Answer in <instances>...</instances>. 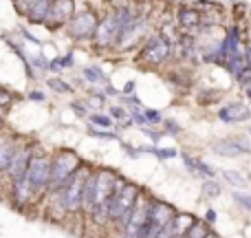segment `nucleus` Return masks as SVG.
Returning <instances> with one entry per match:
<instances>
[{
    "label": "nucleus",
    "mask_w": 251,
    "mask_h": 238,
    "mask_svg": "<svg viewBox=\"0 0 251 238\" xmlns=\"http://www.w3.org/2000/svg\"><path fill=\"white\" fill-rule=\"evenodd\" d=\"M139 196H141L139 185L124 181V179L119 177L117 190H115V194L110 196V203H108V218L117 230L124 227V223L128 221V216H130V212H132L134 203L139 201Z\"/></svg>",
    "instance_id": "nucleus-1"
},
{
    "label": "nucleus",
    "mask_w": 251,
    "mask_h": 238,
    "mask_svg": "<svg viewBox=\"0 0 251 238\" xmlns=\"http://www.w3.org/2000/svg\"><path fill=\"white\" fill-rule=\"evenodd\" d=\"M91 172L88 168H79L77 172H73L66 183L60 190L51 192L55 196V203L64 210V214H77L82 212V190H84V181H86V174Z\"/></svg>",
    "instance_id": "nucleus-2"
},
{
    "label": "nucleus",
    "mask_w": 251,
    "mask_h": 238,
    "mask_svg": "<svg viewBox=\"0 0 251 238\" xmlns=\"http://www.w3.org/2000/svg\"><path fill=\"white\" fill-rule=\"evenodd\" d=\"M172 60V42L168 38H163L161 33L150 35L141 42V49H139L137 62L148 69H161L163 64Z\"/></svg>",
    "instance_id": "nucleus-3"
},
{
    "label": "nucleus",
    "mask_w": 251,
    "mask_h": 238,
    "mask_svg": "<svg viewBox=\"0 0 251 238\" xmlns=\"http://www.w3.org/2000/svg\"><path fill=\"white\" fill-rule=\"evenodd\" d=\"M79 168H82V159L77 157V152L69 150V148L55 152V157L51 159V179H49V192L60 190V187L66 183V179H69L73 172H77Z\"/></svg>",
    "instance_id": "nucleus-4"
},
{
    "label": "nucleus",
    "mask_w": 251,
    "mask_h": 238,
    "mask_svg": "<svg viewBox=\"0 0 251 238\" xmlns=\"http://www.w3.org/2000/svg\"><path fill=\"white\" fill-rule=\"evenodd\" d=\"M49 179H51V157L44 155V152H33L29 168L25 172V181L33 199L49 190Z\"/></svg>",
    "instance_id": "nucleus-5"
},
{
    "label": "nucleus",
    "mask_w": 251,
    "mask_h": 238,
    "mask_svg": "<svg viewBox=\"0 0 251 238\" xmlns=\"http://www.w3.org/2000/svg\"><path fill=\"white\" fill-rule=\"evenodd\" d=\"M97 22H100V16L93 9H82V11L73 13V18L66 22L64 31L73 42H86V40H93Z\"/></svg>",
    "instance_id": "nucleus-6"
},
{
    "label": "nucleus",
    "mask_w": 251,
    "mask_h": 238,
    "mask_svg": "<svg viewBox=\"0 0 251 238\" xmlns=\"http://www.w3.org/2000/svg\"><path fill=\"white\" fill-rule=\"evenodd\" d=\"M148 29H150V18L137 13V16L119 31V38H117L115 49H117V51H128V49L141 44L143 40L148 38Z\"/></svg>",
    "instance_id": "nucleus-7"
},
{
    "label": "nucleus",
    "mask_w": 251,
    "mask_h": 238,
    "mask_svg": "<svg viewBox=\"0 0 251 238\" xmlns=\"http://www.w3.org/2000/svg\"><path fill=\"white\" fill-rule=\"evenodd\" d=\"M119 31H122V26H119L117 13H115V9H113V11H108L104 18H100L97 29H95V33H93L91 42L95 44L97 49H110V47H115V44H117Z\"/></svg>",
    "instance_id": "nucleus-8"
},
{
    "label": "nucleus",
    "mask_w": 251,
    "mask_h": 238,
    "mask_svg": "<svg viewBox=\"0 0 251 238\" xmlns=\"http://www.w3.org/2000/svg\"><path fill=\"white\" fill-rule=\"evenodd\" d=\"M73 13H75V0H51L47 18H44L42 25L47 26L49 31L64 29L66 22L73 18Z\"/></svg>",
    "instance_id": "nucleus-9"
},
{
    "label": "nucleus",
    "mask_w": 251,
    "mask_h": 238,
    "mask_svg": "<svg viewBox=\"0 0 251 238\" xmlns=\"http://www.w3.org/2000/svg\"><path fill=\"white\" fill-rule=\"evenodd\" d=\"M174 22H176L178 29L187 35H196L205 25H214V22L207 20V16H205L199 7H187V4L176 9V20Z\"/></svg>",
    "instance_id": "nucleus-10"
},
{
    "label": "nucleus",
    "mask_w": 251,
    "mask_h": 238,
    "mask_svg": "<svg viewBox=\"0 0 251 238\" xmlns=\"http://www.w3.org/2000/svg\"><path fill=\"white\" fill-rule=\"evenodd\" d=\"M176 216V210L172 208L170 203L165 201H156V199H150L148 201V221L152 223L154 230H161V227L170 225Z\"/></svg>",
    "instance_id": "nucleus-11"
},
{
    "label": "nucleus",
    "mask_w": 251,
    "mask_h": 238,
    "mask_svg": "<svg viewBox=\"0 0 251 238\" xmlns=\"http://www.w3.org/2000/svg\"><path fill=\"white\" fill-rule=\"evenodd\" d=\"M33 152H35L33 146H22V148H18V150H16V155H13L11 163H9V168H7V174H9V179H11V183L25 177L26 168H29V161H31V157H33Z\"/></svg>",
    "instance_id": "nucleus-12"
},
{
    "label": "nucleus",
    "mask_w": 251,
    "mask_h": 238,
    "mask_svg": "<svg viewBox=\"0 0 251 238\" xmlns=\"http://www.w3.org/2000/svg\"><path fill=\"white\" fill-rule=\"evenodd\" d=\"M18 4H20V11L25 13L31 25H42L51 0H18Z\"/></svg>",
    "instance_id": "nucleus-13"
},
{
    "label": "nucleus",
    "mask_w": 251,
    "mask_h": 238,
    "mask_svg": "<svg viewBox=\"0 0 251 238\" xmlns=\"http://www.w3.org/2000/svg\"><path fill=\"white\" fill-rule=\"evenodd\" d=\"M212 150L221 157H243V155H249L251 148L247 146L245 139H223V141L214 143Z\"/></svg>",
    "instance_id": "nucleus-14"
},
{
    "label": "nucleus",
    "mask_w": 251,
    "mask_h": 238,
    "mask_svg": "<svg viewBox=\"0 0 251 238\" xmlns=\"http://www.w3.org/2000/svg\"><path fill=\"white\" fill-rule=\"evenodd\" d=\"M218 119L227 124H243L251 119V110L245 104H227L218 110Z\"/></svg>",
    "instance_id": "nucleus-15"
},
{
    "label": "nucleus",
    "mask_w": 251,
    "mask_h": 238,
    "mask_svg": "<svg viewBox=\"0 0 251 238\" xmlns=\"http://www.w3.org/2000/svg\"><path fill=\"white\" fill-rule=\"evenodd\" d=\"M165 79H168L178 93L190 91V86H192V78L187 73H181V71H170V73H165Z\"/></svg>",
    "instance_id": "nucleus-16"
},
{
    "label": "nucleus",
    "mask_w": 251,
    "mask_h": 238,
    "mask_svg": "<svg viewBox=\"0 0 251 238\" xmlns=\"http://www.w3.org/2000/svg\"><path fill=\"white\" fill-rule=\"evenodd\" d=\"M84 79H86L88 84H93L95 88L108 84V78L104 75V71H101L100 66H86V69H84Z\"/></svg>",
    "instance_id": "nucleus-17"
},
{
    "label": "nucleus",
    "mask_w": 251,
    "mask_h": 238,
    "mask_svg": "<svg viewBox=\"0 0 251 238\" xmlns=\"http://www.w3.org/2000/svg\"><path fill=\"white\" fill-rule=\"evenodd\" d=\"M16 150H18V146L13 141H2L0 143V172H7V168H9V163H11Z\"/></svg>",
    "instance_id": "nucleus-18"
},
{
    "label": "nucleus",
    "mask_w": 251,
    "mask_h": 238,
    "mask_svg": "<svg viewBox=\"0 0 251 238\" xmlns=\"http://www.w3.org/2000/svg\"><path fill=\"white\" fill-rule=\"evenodd\" d=\"M194 221H196V218L190 216V214H176V216H174V221H172V227H174V232H176L178 236H183L187 232V227H190Z\"/></svg>",
    "instance_id": "nucleus-19"
},
{
    "label": "nucleus",
    "mask_w": 251,
    "mask_h": 238,
    "mask_svg": "<svg viewBox=\"0 0 251 238\" xmlns=\"http://www.w3.org/2000/svg\"><path fill=\"white\" fill-rule=\"evenodd\" d=\"M47 84H49V88H51V91L60 93V95H69V93H73L71 84H66L64 79H60V78H49Z\"/></svg>",
    "instance_id": "nucleus-20"
},
{
    "label": "nucleus",
    "mask_w": 251,
    "mask_h": 238,
    "mask_svg": "<svg viewBox=\"0 0 251 238\" xmlns=\"http://www.w3.org/2000/svg\"><path fill=\"white\" fill-rule=\"evenodd\" d=\"M223 177H225L234 187H238V190H245V187H247V179H245L240 172H234V170H225V172H223Z\"/></svg>",
    "instance_id": "nucleus-21"
},
{
    "label": "nucleus",
    "mask_w": 251,
    "mask_h": 238,
    "mask_svg": "<svg viewBox=\"0 0 251 238\" xmlns=\"http://www.w3.org/2000/svg\"><path fill=\"white\" fill-rule=\"evenodd\" d=\"M88 119H91L93 126H100V128H113L115 126L113 117H110V115H104V113H91Z\"/></svg>",
    "instance_id": "nucleus-22"
},
{
    "label": "nucleus",
    "mask_w": 251,
    "mask_h": 238,
    "mask_svg": "<svg viewBox=\"0 0 251 238\" xmlns=\"http://www.w3.org/2000/svg\"><path fill=\"white\" fill-rule=\"evenodd\" d=\"M110 117H113V121H119V124H124V126H132L130 113L126 108H122V106H113V108H110Z\"/></svg>",
    "instance_id": "nucleus-23"
},
{
    "label": "nucleus",
    "mask_w": 251,
    "mask_h": 238,
    "mask_svg": "<svg viewBox=\"0 0 251 238\" xmlns=\"http://www.w3.org/2000/svg\"><path fill=\"white\" fill-rule=\"evenodd\" d=\"M236 82H238V86L243 88L245 95L251 97V69H249V66L240 75H236Z\"/></svg>",
    "instance_id": "nucleus-24"
},
{
    "label": "nucleus",
    "mask_w": 251,
    "mask_h": 238,
    "mask_svg": "<svg viewBox=\"0 0 251 238\" xmlns=\"http://www.w3.org/2000/svg\"><path fill=\"white\" fill-rule=\"evenodd\" d=\"M218 100H221V91H201L199 93V104H203V106L214 104Z\"/></svg>",
    "instance_id": "nucleus-25"
},
{
    "label": "nucleus",
    "mask_w": 251,
    "mask_h": 238,
    "mask_svg": "<svg viewBox=\"0 0 251 238\" xmlns=\"http://www.w3.org/2000/svg\"><path fill=\"white\" fill-rule=\"evenodd\" d=\"M201 192H203L207 199H212V196H218V194H221V185H218L216 181H205L203 187H201Z\"/></svg>",
    "instance_id": "nucleus-26"
},
{
    "label": "nucleus",
    "mask_w": 251,
    "mask_h": 238,
    "mask_svg": "<svg viewBox=\"0 0 251 238\" xmlns=\"http://www.w3.org/2000/svg\"><path fill=\"white\" fill-rule=\"evenodd\" d=\"M143 117H146V126L148 124H159L161 121V113L152 108H143Z\"/></svg>",
    "instance_id": "nucleus-27"
},
{
    "label": "nucleus",
    "mask_w": 251,
    "mask_h": 238,
    "mask_svg": "<svg viewBox=\"0 0 251 238\" xmlns=\"http://www.w3.org/2000/svg\"><path fill=\"white\" fill-rule=\"evenodd\" d=\"M71 108H73L79 117H88V115H91V108H88V104H84V102H73Z\"/></svg>",
    "instance_id": "nucleus-28"
},
{
    "label": "nucleus",
    "mask_w": 251,
    "mask_h": 238,
    "mask_svg": "<svg viewBox=\"0 0 251 238\" xmlns=\"http://www.w3.org/2000/svg\"><path fill=\"white\" fill-rule=\"evenodd\" d=\"M196 172H201L203 177H207V179H212V177H214V170L209 168V165L205 163V161H199V159H196Z\"/></svg>",
    "instance_id": "nucleus-29"
},
{
    "label": "nucleus",
    "mask_w": 251,
    "mask_h": 238,
    "mask_svg": "<svg viewBox=\"0 0 251 238\" xmlns=\"http://www.w3.org/2000/svg\"><path fill=\"white\" fill-rule=\"evenodd\" d=\"M178 132H181V130H178V124H176V121H172V119H165L163 134H172V137H176Z\"/></svg>",
    "instance_id": "nucleus-30"
},
{
    "label": "nucleus",
    "mask_w": 251,
    "mask_h": 238,
    "mask_svg": "<svg viewBox=\"0 0 251 238\" xmlns=\"http://www.w3.org/2000/svg\"><path fill=\"white\" fill-rule=\"evenodd\" d=\"M234 199H236V203H238V205H243L245 210H249V212H251V196H247V194H238V192H234Z\"/></svg>",
    "instance_id": "nucleus-31"
},
{
    "label": "nucleus",
    "mask_w": 251,
    "mask_h": 238,
    "mask_svg": "<svg viewBox=\"0 0 251 238\" xmlns=\"http://www.w3.org/2000/svg\"><path fill=\"white\" fill-rule=\"evenodd\" d=\"M88 134H93V137H100V139H115V132H104V130H95V128L88 130Z\"/></svg>",
    "instance_id": "nucleus-32"
},
{
    "label": "nucleus",
    "mask_w": 251,
    "mask_h": 238,
    "mask_svg": "<svg viewBox=\"0 0 251 238\" xmlns=\"http://www.w3.org/2000/svg\"><path fill=\"white\" fill-rule=\"evenodd\" d=\"M183 161H185L187 170H192V172H196V159H194V157H190V155H183Z\"/></svg>",
    "instance_id": "nucleus-33"
},
{
    "label": "nucleus",
    "mask_w": 251,
    "mask_h": 238,
    "mask_svg": "<svg viewBox=\"0 0 251 238\" xmlns=\"http://www.w3.org/2000/svg\"><path fill=\"white\" fill-rule=\"evenodd\" d=\"M243 55H245V64H247V66H249V69H251V42L247 44V47H245Z\"/></svg>",
    "instance_id": "nucleus-34"
},
{
    "label": "nucleus",
    "mask_w": 251,
    "mask_h": 238,
    "mask_svg": "<svg viewBox=\"0 0 251 238\" xmlns=\"http://www.w3.org/2000/svg\"><path fill=\"white\" fill-rule=\"evenodd\" d=\"M29 100L42 102V100H44V93H40V91H31V93H29Z\"/></svg>",
    "instance_id": "nucleus-35"
},
{
    "label": "nucleus",
    "mask_w": 251,
    "mask_h": 238,
    "mask_svg": "<svg viewBox=\"0 0 251 238\" xmlns=\"http://www.w3.org/2000/svg\"><path fill=\"white\" fill-rule=\"evenodd\" d=\"M132 91H134V82H128L124 86V95H132Z\"/></svg>",
    "instance_id": "nucleus-36"
},
{
    "label": "nucleus",
    "mask_w": 251,
    "mask_h": 238,
    "mask_svg": "<svg viewBox=\"0 0 251 238\" xmlns=\"http://www.w3.org/2000/svg\"><path fill=\"white\" fill-rule=\"evenodd\" d=\"M216 221V212L214 210H207V223H214Z\"/></svg>",
    "instance_id": "nucleus-37"
},
{
    "label": "nucleus",
    "mask_w": 251,
    "mask_h": 238,
    "mask_svg": "<svg viewBox=\"0 0 251 238\" xmlns=\"http://www.w3.org/2000/svg\"><path fill=\"white\" fill-rule=\"evenodd\" d=\"M2 115H4V106H0V117H2Z\"/></svg>",
    "instance_id": "nucleus-38"
},
{
    "label": "nucleus",
    "mask_w": 251,
    "mask_h": 238,
    "mask_svg": "<svg viewBox=\"0 0 251 238\" xmlns=\"http://www.w3.org/2000/svg\"><path fill=\"white\" fill-rule=\"evenodd\" d=\"M0 130H2V117H0Z\"/></svg>",
    "instance_id": "nucleus-39"
},
{
    "label": "nucleus",
    "mask_w": 251,
    "mask_h": 238,
    "mask_svg": "<svg viewBox=\"0 0 251 238\" xmlns=\"http://www.w3.org/2000/svg\"><path fill=\"white\" fill-rule=\"evenodd\" d=\"M249 132H251V128H249Z\"/></svg>",
    "instance_id": "nucleus-40"
}]
</instances>
